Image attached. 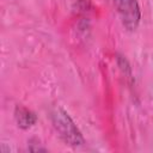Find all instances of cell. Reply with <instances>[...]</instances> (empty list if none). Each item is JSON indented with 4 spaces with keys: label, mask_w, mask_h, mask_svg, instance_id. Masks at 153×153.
Segmentation results:
<instances>
[{
    "label": "cell",
    "mask_w": 153,
    "mask_h": 153,
    "mask_svg": "<svg viewBox=\"0 0 153 153\" xmlns=\"http://www.w3.org/2000/svg\"><path fill=\"white\" fill-rule=\"evenodd\" d=\"M50 120L55 130L67 145L75 147L81 146L85 142L81 131L62 108H54L50 112Z\"/></svg>",
    "instance_id": "obj_1"
},
{
    "label": "cell",
    "mask_w": 153,
    "mask_h": 153,
    "mask_svg": "<svg viewBox=\"0 0 153 153\" xmlns=\"http://www.w3.org/2000/svg\"><path fill=\"white\" fill-rule=\"evenodd\" d=\"M123 26L128 31H134L141 20V10L137 0H111Z\"/></svg>",
    "instance_id": "obj_2"
},
{
    "label": "cell",
    "mask_w": 153,
    "mask_h": 153,
    "mask_svg": "<svg viewBox=\"0 0 153 153\" xmlns=\"http://www.w3.org/2000/svg\"><path fill=\"white\" fill-rule=\"evenodd\" d=\"M14 118H16V122H17L18 127L22 128V129L31 128L37 121V117H36L35 112L29 110L25 106H22V105H17L16 106V109H14Z\"/></svg>",
    "instance_id": "obj_3"
}]
</instances>
